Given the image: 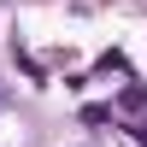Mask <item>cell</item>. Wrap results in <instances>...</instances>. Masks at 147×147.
I'll return each mask as SVG.
<instances>
[{"label": "cell", "mask_w": 147, "mask_h": 147, "mask_svg": "<svg viewBox=\"0 0 147 147\" xmlns=\"http://www.w3.org/2000/svg\"><path fill=\"white\" fill-rule=\"evenodd\" d=\"M12 59H18V65H24V77H30V82H35V88H41V82H47V71H41V65H35V59H30V53H24V47H18V41H12Z\"/></svg>", "instance_id": "obj_1"}, {"label": "cell", "mask_w": 147, "mask_h": 147, "mask_svg": "<svg viewBox=\"0 0 147 147\" xmlns=\"http://www.w3.org/2000/svg\"><path fill=\"white\" fill-rule=\"evenodd\" d=\"M118 106H124V112H141V106H147V88H141V82H129V88L118 94Z\"/></svg>", "instance_id": "obj_2"}]
</instances>
